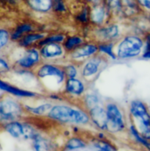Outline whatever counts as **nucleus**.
Listing matches in <instances>:
<instances>
[{
    "mask_svg": "<svg viewBox=\"0 0 150 151\" xmlns=\"http://www.w3.org/2000/svg\"><path fill=\"white\" fill-rule=\"evenodd\" d=\"M130 112L134 127L143 137L150 140V114L146 106L140 100H134L131 103Z\"/></svg>",
    "mask_w": 150,
    "mask_h": 151,
    "instance_id": "f257e3e1",
    "label": "nucleus"
},
{
    "mask_svg": "<svg viewBox=\"0 0 150 151\" xmlns=\"http://www.w3.org/2000/svg\"><path fill=\"white\" fill-rule=\"evenodd\" d=\"M49 116L56 120L65 122L85 124L89 121L88 116L83 112L63 106L51 108L49 111Z\"/></svg>",
    "mask_w": 150,
    "mask_h": 151,
    "instance_id": "f03ea898",
    "label": "nucleus"
},
{
    "mask_svg": "<svg viewBox=\"0 0 150 151\" xmlns=\"http://www.w3.org/2000/svg\"><path fill=\"white\" fill-rule=\"evenodd\" d=\"M144 42L139 37L130 35L121 42L118 50V55L121 58H133L138 56L142 50Z\"/></svg>",
    "mask_w": 150,
    "mask_h": 151,
    "instance_id": "7ed1b4c3",
    "label": "nucleus"
},
{
    "mask_svg": "<svg viewBox=\"0 0 150 151\" xmlns=\"http://www.w3.org/2000/svg\"><path fill=\"white\" fill-rule=\"evenodd\" d=\"M5 129L12 137L17 139H35L37 134L35 130L29 125L12 122L7 124Z\"/></svg>",
    "mask_w": 150,
    "mask_h": 151,
    "instance_id": "20e7f679",
    "label": "nucleus"
},
{
    "mask_svg": "<svg viewBox=\"0 0 150 151\" xmlns=\"http://www.w3.org/2000/svg\"><path fill=\"white\" fill-rule=\"evenodd\" d=\"M107 129L116 132L121 131L124 127L123 117L116 105L109 104L107 107Z\"/></svg>",
    "mask_w": 150,
    "mask_h": 151,
    "instance_id": "39448f33",
    "label": "nucleus"
},
{
    "mask_svg": "<svg viewBox=\"0 0 150 151\" xmlns=\"http://www.w3.org/2000/svg\"><path fill=\"white\" fill-rule=\"evenodd\" d=\"M21 107L16 102L11 100L0 101V117L4 120H13L21 116Z\"/></svg>",
    "mask_w": 150,
    "mask_h": 151,
    "instance_id": "423d86ee",
    "label": "nucleus"
},
{
    "mask_svg": "<svg viewBox=\"0 0 150 151\" xmlns=\"http://www.w3.org/2000/svg\"><path fill=\"white\" fill-rule=\"evenodd\" d=\"M38 76L40 78H54L58 80L60 82H62L64 78V72L56 66L44 65L38 70Z\"/></svg>",
    "mask_w": 150,
    "mask_h": 151,
    "instance_id": "0eeeda50",
    "label": "nucleus"
},
{
    "mask_svg": "<svg viewBox=\"0 0 150 151\" xmlns=\"http://www.w3.org/2000/svg\"><path fill=\"white\" fill-rule=\"evenodd\" d=\"M91 119L94 123L101 129H107V112L104 109L99 106H95L92 108L91 111Z\"/></svg>",
    "mask_w": 150,
    "mask_h": 151,
    "instance_id": "6e6552de",
    "label": "nucleus"
},
{
    "mask_svg": "<svg viewBox=\"0 0 150 151\" xmlns=\"http://www.w3.org/2000/svg\"><path fill=\"white\" fill-rule=\"evenodd\" d=\"M39 60V54L36 50H29L22 58L18 61L19 64L24 68H29L35 64Z\"/></svg>",
    "mask_w": 150,
    "mask_h": 151,
    "instance_id": "1a4fd4ad",
    "label": "nucleus"
},
{
    "mask_svg": "<svg viewBox=\"0 0 150 151\" xmlns=\"http://www.w3.org/2000/svg\"><path fill=\"white\" fill-rule=\"evenodd\" d=\"M0 89L4 90V91H7V92L14 94L16 96H19V97H31L35 96V93H32L29 91H26V90H22L21 88H17V87L10 86V84L1 81V80H0Z\"/></svg>",
    "mask_w": 150,
    "mask_h": 151,
    "instance_id": "9d476101",
    "label": "nucleus"
},
{
    "mask_svg": "<svg viewBox=\"0 0 150 151\" xmlns=\"http://www.w3.org/2000/svg\"><path fill=\"white\" fill-rule=\"evenodd\" d=\"M63 53L62 47L57 43H49L44 45L41 50V54L44 57L51 58L61 55Z\"/></svg>",
    "mask_w": 150,
    "mask_h": 151,
    "instance_id": "9b49d317",
    "label": "nucleus"
},
{
    "mask_svg": "<svg viewBox=\"0 0 150 151\" xmlns=\"http://www.w3.org/2000/svg\"><path fill=\"white\" fill-rule=\"evenodd\" d=\"M29 7L39 12H47L52 7V0H26Z\"/></svg>",
    "mask_w": 150,
    "mask_h": 151,
    "instance_id": "f8f14e48",
    "label": "nucleus"
},
{
    "mask_svg": "<svg viewBox=\"0 0 150 151\" xmlns=\"http://www.w3.org/2000/svg\"><path fill=\"white\" fill-rule=\"evenodd\" d=\"M66 90L71 94L79 95L84 91V86L75 78H69L66 82Z\"/></svg>",
    "mask_w": 150,
    "mask_h": 151,
    "instance_id": "ddd939ff",
    "label": "nucleus"
},
{
    "mask_svg": "<svg viewBox=\"0 0 150 151\" xmlns=\"http://www.w3.org/2000/svg\"><path fill=\"white\" fill-rule=\"evenodd\" d=\"M97 50H98V47H96L95 45H93V44L85 45L84 47H82L81 48L76 49V50H74L72 56L74 58L88 57V56H90L96 53Z\"/></svg>",
    "mask_w": 150,
    "mask_h": 151,
    "instance_id": "4468645a",
    "label": "nucleus"
},
{
    "mask_svg": "<svg viewBox=\"0 0 150 151\" xmlns=\"http://www.w3.org/2000/svg\"><path fill=\"white\" fill-rule=\"evenodd\" d=\"M91 19L96 23H100L104 20L105 16V10L101 5H95L90 12Z\"/></svg>",
    "mask_w": 150,
    "mask_h": 151,
    "instance_id": "2eb2a0df",
    "label": "nucleus"
},
{
    "mask_svg": "<svg viewBox=\"0 0 150 151\" xmlns=\"http://www.w3.org/2000/svg\"><path fill=\"white\" fill-rule=\"evenodd\" d=\"M34 147L36 151H51V145L46 139L37 136L34 139Z\"/></svg>",
    "mask_w": 150,
    "mask_h": 151,
    "instance_id": "dca6fc26",
    "label": "nucleus"
},
{
    "mask_svg": "<svg viewBox=\"0 0 150 151\" xmlns=\"http://www.w3.org/2000/svg\"><path fill=\"white\" fill-rule=\"evenodd\" d=\"M121 10H124L126 12H135L138 11L140 10V6L138 4L136 0H120Z\"/></svg>",
    "mask_w": 150,
    "mask_h": 151,
    "instance_id": "f3484780",
    "label": "nucleus"
},
{
    "mask_svg": "<svg viewBox=\"0 0 150 151\" xmlns=\"http://www.w3.org/2000/svg\"><path fill=\"white\" fill-rule=\"evenodd\" d=\"M99 64L96 61H90L85 64L84 66L82 74L85 77H90L91 75H94L98 71Z\"/></svg>",
    "mask_w": 150,
    "mask_h": 151,
    "instance_id": "a211bd4d",
    "label": "nucleus"
},
{
    "mask_svg": "<svg viewBox=\"0 0 150 151\" xmlns=\"http://www.w3.org/2000/svg\"><path fill=\"white\" fill-rule=\"evenodd\" d=\"M51 106L50 104H44L41 105V106H38V107L32 108V107H29V106H26V109L29 111V112L32 114H35L37 115H41L47 113V112L49 111L51 109Z\"/></svg>",
    "mask_w": 150,
    "mask_h": 151,
    "instance_id": "6ab92c4d",
    "label": "nucleus"
},
{
    "mask_svg": "<svg viewBox=\"0 0 150 151\" xmlns=\"http://www.w3.org/2000/svg\"><path fill=\"white\" fill-rule=\"evenodd\" d=\"M43 38H44V35H41V34H29V35L24 37L23 39L21 40V45L26 47V46L30 45L32 43L35 42L38 40L42 39Z\"/></svg>",
    "mask_w": 150,
    "mask_h": 151,
    "instance_id": "aec40b11",
    "label": "nucleus"
},
{
    "mask_svg": "<svg viewBox=\"0 0 150 151\" xmlns=\"http://www.w3.org/2000/svg\"><path fill=\"white\" fill-rule=\"evenodd\" d=\"M130 130L132 135H133V137L136 139L137 141H138V142L141 143V144H142L144 146H145L146 148H148L149 150H150V142H149L148 139H145L144 137H143L138 132V131H137L136 128L134 127V125H132V126H131Z\"/></svg>",
    "mask_w": 150,
    "mask_h": 151,
    "instance_id": "412c9836",
    "label": "nucleus"
},
{
    "mask_svg": "<svg viewBox=\"0 0 150 151\" xmlns=\"http://www.w3.org/2000/svg\"><path fill=\"white\" fill-rule=\"evenodd\" d=\"M32 29V27L29 24H22L21 26L18 27L17 29L14 31V32L12 35V38L14 40L18 39L21 37V35L26 32H29Z\"/></svg>",
    "mask_w": 150,
    "mask_h": 151,
    "instance_id": "4be33fe9",
    "label": "nucleus"
},
{
    "mask_svg": "<svg viewBox=\"0 0 150 151\" xmlns=\"http://www.w3.org/2000/svg\"><path fill=\"white\" fill-rule=\"evenodd\" d=\"M82 39L79 37L76 36H73L67 39V41L65 43V47L67 50H72L74 47H76V46L79 45V44L82 43Z\"/></svg>",
    "mask_w": 150,
    "mask_h": 151,
    "instance_id": "5701e85b",
    "label": "nucleus"
},
{
    "mask_svg": "<svg viewBox=\"0 0 150 151\" xmlns=\"http://www.w3.org/2000/svg\"><path fill=\"white\" fill-rule=\"evenodd\" d=\"M104 34L106 36V38H114L119 34V29L118 27L116 25H112V26L108 27L106 28L104 31Z\"/></svg>",
    "mask_w": 150,
    "mask_h": 151,
    "instance_id": "b1692460",
    "label": "nucleus"
},
{
    "mask_svg": "<svg viewBox=\"0 0 150 151\" xmlns=\"http://www.w3.org/2000/svg\"><path fill=\"white\" fill-rule=\"evenodd\" d=\"M67 147L69 149H76L85 147V143L79 139H71L67 143Z\"/></svg>",
    "mask_w": 150,
    "mask_h": 151,
    "instance_id": "393cba45",
    "label": "nucleus"
},
{
    "mask_svg": "<svg viewBox=\"0 0 150 151\" xmlns=\"http://www.w3.org/2000/svg\"><path fill=\"white\" fill-rule=\"evenodd\" d=\"M52 8L57 12H64L66 10L64 0H52Z\"/></svg>",
    "mask_w": 150,
    "mask_h": 151,
    "instance_id": "a878e982",
    "label": "nucleus"
},
{
    "mask_svg": "<svg viewBox=\"0 0 150 151\" xmlns=\"http://www.w3.org/2000/svg\"><path fill=\"white\" fill-rule=\"evenodd\" d=\"M63 39H64V36H63V35H53V36L49 37V38L44 39V41H41V43L39 44L40 45H45V44H49V43L61 42Z\"/></svg>",
    "mask_w": 150,
    "mask_h": 151,
    "instance_id": "bb28decb",
    "label": "nucleus"
},
{
    "mask_svg": "<svg viewBox=\"0 0 150 151\" xmlns=\"http://www.w3.org/2000/svg\"><path fill=\"white\" fill-rule=\"evenodd\" d=\"M100 51L105 53L112 58H116V55L113 52V45L112 44H102L99 47Z\"/></svg>",
    "mask_w": 150,
    "mask_h": 151,
    "instance_id": "cd10ccee",
    "label": "nucleus"
},
{
    "mask_svg": "<svg viewBox=\"0 0 150 151\" xmlns=\"http://www.w3.org/2000/svg\"><path fill=\"white\" fill-rule=\"evenodd\" d=\"M9 39V34L4 29H0V50L6 45Z\"/></svg>",
    "mask_w": 150,
    "mask_h": 151,
    "instance_id": "c85d7f7f",
    "label": "nucleus"
},
{
    "mask_svg": "<svg viewBox=\"0 0 150 151\" xmlns=\"http://www.w3.org/2000/svg\"><path fill=\"white\" fill-rule=\"evenodd\" d=\"M65 73L69 78H74L76 75V68L73 66H67L65 69Z\"/></svg>",
    "mask_w": 150,
    "mask_h": 151,
    "instance_id": "c756f323",
    "label": "nucleus"
},
{
    "mask_svg": "<svg viewBox=\"0 0 150 151\" xmlns=\"http://www.w3.org/2000/svg\"><path fill=\"white\" fill-rule=\"evenodd\" d=\"M143 57L144 58L150 59V38L148 36L146 37V45L144 47V53H143Z\"/></svg>",
    "mask_w": 150,
    "mask_h": 151,
    "instance_id": "7c9ffc66",
    "label": "nucleus"
},
{
    "mask_svg": "<svg viewBox=\"0 0 150 151\" xmlns=\"http://www.w3.org/2000/svg\"><path fill=\"white\" fill-rule=\"evenodd\" d=\"M141 9L150 12V0H136Z\"/></svg>",
    "mask_w": 150,
    "mask_h": 151,
    "instance_id": "2f4dec72",
    "label": "nucleus"
},
{
    "mask_svg": "<svg viewBox=\"0 0 150 151\" xmlns=\"http://www.w3.org/2000/svg\"><path fill=\"white\" fill-rule=\"evenodd\" d=\"M97 147L99 148V151H115L110 145L105 142H99L97 144Z\"/></svg>",
    "mask_w": 150,
    "mask_h": 151,
    "instance_id": "473e14b6",
    "label": "nucleus"
},
{
    "mask_svg": "<svg viewBox=\"0 0 150 151\" xmlns=\"http://www.w3.org/2000/svg\"><path fill=\"white\" fill-rule=\"evenodd\" d=\"M9 70V66L4 59L0 58V73H4Z\"/></svg>",
    "mask_w": 150,
    "mask_h": 151,
    "instance_id": "72a5a7b5",
    "label": "nucleus"
},
{
    "mask_svg": "<svg viewBox=\"0 0 150 151\" xmlns=\"http://www.w3.org/2000/svg\"><path fill=\"white\" fill-rule=\"evenodd\" d=\"M88 2H94V1H96L97 0H85Z\"/></svg>",
    "mask_w": 150,
    "mask_h": 151,
    "instance_id": "f704fd0d",
    "label": "nucleus"
}]
</instances>
